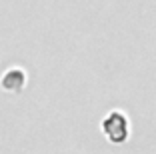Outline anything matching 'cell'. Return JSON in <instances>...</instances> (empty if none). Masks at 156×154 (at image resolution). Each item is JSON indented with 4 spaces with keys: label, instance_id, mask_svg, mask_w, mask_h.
<instances>
[{
    "label": "cell",
    "instance_id": "6da1fadb",
    "mask_svg": "<svg viewBox=\"0 0 156 154\" xmlns=\"http://www.w3.org/2000/svg\"><path fill=\"white\" fill-rule=\"evenodd\" d=\"M102 130L112 142H124L128 138V120L120 112H110L102 120Z\"/></svg>",
    "mask_w": 156,
    "mask_h": 154
},
{
    "label": "cell",
    "instance_id": "7a4b0ae2",
    "mask_svg": "<svg viewBox=\"0 0 156 154\" xmlns=\"http://www.w3.org/2000/svg\"><path fill=\"white\" fill-rule=\"evenodd\" d=\"M22 84H24V72L22 70H10L2 78V88L4 90H20Z\"/></svg>",
    "mask_w": 156,
    "mask_h": 154
}]
</instances>
